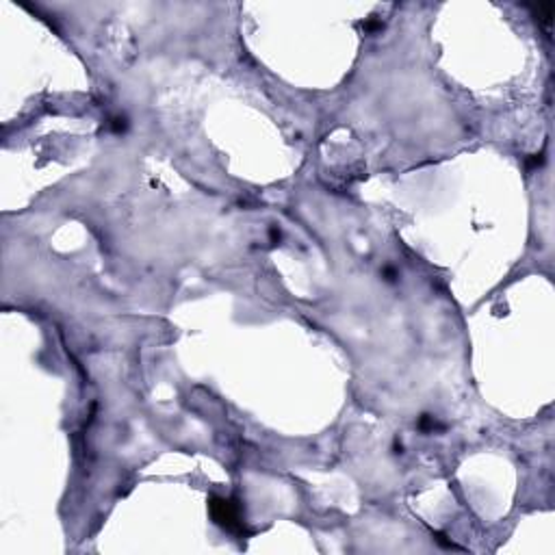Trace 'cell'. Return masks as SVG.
<instances>
[{
  "label": "cell",
  "mask_w": 555,
  "mask_h": 555,
  "mask_svg": "<svg viewBox=\"0 0 555 555\" xmlns=\"http://www.w3.org/2000/svg\"><path fill=\"white\" fill-rule=\"evenodd\" d=\"M416 428H419L421 432H425V434H430V432L443 430V425L438 423L436 416H432V414H423V416H419V421H416Z\"/></svg>",
  "instance_id": "cell-3"
},
{
  "label": "cell",
  "mask_w": 555,
  "mask_h": 555,
  "mask_svg": "<svg viewBox=\"0 0 555 555\" xmlns=\"http://www.w3.org/2000/svg\"><path fill=\"white\" fill-rule=\"evenodd\" d=\"M534 15L536 20L544 24L546 30H551V18H553V5H538L534 7Z\"/></svg>",
  "instance_id": "cell-2"
},
{
  "label": "cell",
  "mask_w": 555,
  "mask_h": 555,
  "mask_svg": "<svg viewBox=\"0 0 555 555\" xmlns=\"http://www.w3.org/2000/svg\"><path fill=\"white\" fill-rule=\"evenodd\" d=\"M382 273H384V278L389 280V282H395V280H397V271H395L393 267H384Z\"/></svg>",
  "instance_id": "cell-6"
},
{
  "label": "cell",
  "mask_w": 555,
  "mask_h": 555,
  "mask_svg": "<svg viewBox=\"0 0 555 555\" xmlns=\"http://www.w3.org/2000/svg\"><path fill=\"white\" fill-rule=\"evenodd\" d=\"M542 163H544V156L542 154H536V156H531L529 161H527V167H529V169H534V167H540Z\"/></svg>",
  "instance_id": "cell-5"
},
{
  "label": "cell",
  "mask_w": 555,
  "mask_h": 555,
  "mask_svg": "<svg viewBox=\"0 0 555 555\" xmlns=\"http://www.w3.org/2000/svg\"><path fill=\"white\" fill-rule=\"evenodd\" d=\"M208 507H210L212 521H215L219 527L230 529V531H237L241 527L243 521H241V510H239L237 501L226 499V497H210Z\"/></svg>",
  "instance_id": "cell-1"
},
{
  "label": "cell",
  "mask_w": 555,
  "mask_h": 555,
  "mask_svg": "<svg viewBox=\"0 0 555 555\" xmlns=\"http://www.w3.org/2000/svg\"><path fill=\"white\" fill-rule=\"evenodd\" d=\"M109 128H111V133H115V135L126 133V128H128V119H126L124 115H115V117H111V121H109Z\"/></svg>",
  "instance_id": "cell-4"
}]
</instances>
